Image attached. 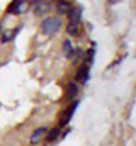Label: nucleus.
Instances as JSON below:
<instances>
[{"mask_svg": "<svg viewBox=\"0 0 136 146\" xmlns=\"http://www.w3.org/2000/svg\"><path fill=\"white\" fill-rule=\"evenodd\" d=\"M41 31L47 35H53L62 28V22L57 18H47L41 22Z\"/></svg>", "mask_w": 136, "mask_h": 146, "instance_id": "1", "label": "nucleus"}, {"mask_svg": "<svg viewBox=\"0 0 136 146\" xmlns=\"http://www.w3.org/2000/svg\"><path fill=\"white\" fill-rule=\"evenodd\" d=\"M78 105H79V102H75V103H72L67 110L63 111L62 117H60V122H59V126H60V127L67 126V125L70 123V121H71V118H72V115L75 114V110H76Z\"/></svg>", "mask_w": 136, "mask_h": 146, "instance_id": "2", "label": "nucleus"}, {"mask_svg": "<svg viewBox=\"0 0 136 146\" xmlns=\"http://www.w3.org/2000/svg\"><path fill=\"white\" fill-rule=\"evenodd\" d=\"M88 78H89V67H88V64H81L76 71V80L85 83Z\"/></svg>", "mask_w": 136, "mask_h": 146, "instance_id": "3", "label": "nucleus"}, {"mask_svg": "<svg viewBox=\"0 0 136 146\" xmlns=\"http://www.w3.org/2000/svg\"><path fill=\"white\" fill-rule=\"evenodd\" d=\"M79 93V89H78V84L75 83V82H71V83L67 84V89H66V98L68 101H72L76 98Z\"/></svg>", "mask_w": 136, "mask_h": 146, "instance_id": "4", "label": "nucleus"}, {"mask_svg": "<svg viewBox=\"0 0 136 146\" xmlns=\"http://www.w3.org/2000/svg\"><path fill=\"white\" fill-rule=\"evenodd\" d=\"M45 131H47V129L45 127H39V129H36L35 131L32 133L31 138H30V141H31V143H39V141L41 139V137H43L44 134H45Z\"/></svg>", "mask_w": 136, "mask_h": 146, "instance_id": "5", "label": "nucleus"}, {"mask_svg": "<svg viewBox=\"0 0 136 146\" xmlns=\"http://www.w3.org/2000/svg\"><path fill=\"white\" fill-rule=\"evenodd\" d=\"M60 130H62V127H60V126H56V127L51 129V130L48 131V134H47V138H45V141H47V142H53V141H56L57 137L60 135Z\"/></svg>", "mask_w": 136, "mask_h": 146, "instance_id": "6", "label": "nucleus"}, {"mask_svg": "<svg viewBox=\"0 0 136 146\" xmlns=\"http://www.w3.org/2000/svg\"><path fill=\"white\" fill-rule=\"evenodd\" d=\"M80 18H81V11L79 8H72L68 12V19L71 20V23H79Z\"/></svg>", "mask_w": 136, "mask_h": 146, "instance_id": "7", "label": "nucleus"}, {"mask_svg": "<svg viewBox=\"0 0 136 146\" xmlns=\"http://www.w3.org/2000/svg\"><path fill=\"white\" fill-rule=\"evenodd\" d=\"M22 5H23V0H13L11 5L8 7V11L12 13H19L20 9H22Z\"/></svg>", "mask_w": 136, "mask_h": 146, "instance_id": "8", "label": "nucleus"}, {"mask_svg": "<svg viewBox=\"0 0 136 146\" xmlns=\"http://www.w3.org/2000/svg\"><path fill=\"white\" fill-rule=\"evenodd\" d=\"M71 9H72V5L70 3H67V1H60L59 4H57V12L59 13H67L70 12Z\"/></svg>", "mask_w": 136, "mask_h": 146, "instance_id": "9", "label": "nucleus"}, {"mask_svg": "<svg viewBox=\"0 0 136 146\" xmlns=\"http://www.w3.org/2000/svg\"><path fill=\"white\" fill-rule=\"evenodd\" d=\"M66 31L68 35H72V36L78 35V34H79V23H70V24L67 26Z\"/></svg>", "mask_w": 136, "mask_h": 146, "instance_id": "10", "label": "nucleus"}, {"mask_svg": "<svg viewBox=\"0 0 136 146\" xmlns=\"http://www.w3.org/2000/svg\"><path fill=\"white\" fill-rule=\"evenodd\" d=\"M63 52L67 55V58H71L72 52H74V47H72L71 40H64V43H63Z\"/></svg>", "mask_w": 136, "mask_h": 146, "instance_id": "11", "label": "nucleus"}, {"mask_svg": "<svg viewBox=\"0 0 136 146\" xmlns=\"http://www.w3.org/2000/svg\"><path fill=\"white\" fill-rule=\"evenodd\" d=\"M48 11V5L45 4V3H39V4L35 7V13L39 16V15H41V13L47 12Z\"/></svg>", "mask_w": 136, "mask_h": 146, "instance_id": "12", "label": "nucleus"}, {"mask_svg": "<svg viewBox=\"0 0 136 146\" xmlns=\"http://www.w3.org/2000/svg\"><path fill=\"white\" fill-rule=\"evenodd\" d=\"M93 54H95V50H93V47H92V48L88 50V52H87V60H88L89 63L93 60Z\"/></svg>", "mask_w": 136, "mask_h": 146, "instance_id": "13", "label": "nucleus"}, {"mask_svg": "<svg viewBox=\"0 0 136 146\" xmlns=\"http://www.w3.org/2000/svg\"><path fill=\"white\" fill-rule=\"evenodd\" d=\"M11 38H12V32H4V35H1V40L3 42H8V40H11Z\"/></svg>", "mask_w": 136, "mask_h": 146, "instance_id": "14", "label": "nucleus"}]
</instances>
